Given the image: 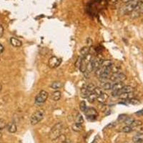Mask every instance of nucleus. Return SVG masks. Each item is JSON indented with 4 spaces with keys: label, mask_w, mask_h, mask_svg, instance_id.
<instances>
[{
    "label": "nucleus",
    "mask_w": 143,
    "mask_h": 143,
    "mask_svg": "<svg viewBox=\"0 0 143 143\" xmlns=\"http://www.w3.org/2000/svg\"><path fill=\"white\" fill-rule=\"evenodd\" d=\"M63 129V125L62 122H58L51 129L50 134H49V137L51 140H56L59 138L60 135H62V131Z\"/></svg>",
    "instance_id": "f257e3e1"
},
{
    "label": "nucleus",
    "mask_w": 143,
    "mask_h": 143,
    "mask_svg": "<svg viewBox=\"0 0 143 143\" xmlns=\"http://www.w3.org/2000/svg\"><path fill=\"white\" fill-rule=\"evenodd\" d=\"M44 117V111L43 109H39L34 112L30 117V123L32 125L38 124Z\"/></svg>",
    "instance_id": "f03ea898"
},
{
    "label": "nucleus",
    "mask_w": 143,
    "mask_h": 143,
    "mask_svg": "<svg viewBox=\"0 0 143 143\" xmlns=\"http://www.w3.org/2000/svg\"><path fill=\"white\" fill-rule=\"evenodd\" d=\"M139 2L140 1L139 0H132L131 2L127 3L125 7L122 9L124 14H129V13L132 12L139 5Z\"/></svg>",
    "instance_id": "7ed1b4c3"
},
{
    "label": "nucleus",
    "mask_w": 143,
    "mask_h": 143,
    "mask_svg": "<svg viewBox=\"0 0 143 143\" xmlns=\"http://www.w3.org/2000/svg\"><path fill=\"white\" fill-rule=\"evenodd\" d=\"M49 94L45 90H41L35 97V103L37 105H42L45 102L48 98Z\"/></svg>",
    "instance_id": "20e7f679"
},
{
    "label": "nucleus",
    "mask_w": 143,
    "mask_h": 143,
    "mask_svg": "<svg viewBox=\"0 0 143 143\" xmlns=\"http://www.w3.org/2000/svg\"><path fill=\"white\" fill-rule=\"evenodd\" d=\"M109 80L112 82H124L127 79L125 75L121 72H117V73H112L109 77Z\"/></svg>",
    "instance_id": "39448f33"
},
{
    "label": "nucleus",
    "mask_w": 143,
    "mask_h": 143,
    "mask_svg": "<svg viewBox=\"0 0 143 143\" xmlns=\"http://www.w3.org/2000/svg\"><path fill=\"white\" fill-rule=\"evenodd\" d=\"M84 114H85V115L87 117V119L89 120H96L97 115H98L97 111L94 108H93V107H88V108H87L86 111L84 112Z\"/></svg>",
    "instance_id": "423d86ee"
},
{
    "label": "nucleus",
    "mask_w": 143,
    "mask_h": 143,
    "mask_svg": "<svg viewBox=\"0 0 143 143\" xmlns=\"http://www.w3.org/2000/svg\"><path fill=\"white\" fill-rule=\"evenodd\" d=\"M61 62H62V59L58 58L57 57H55V56H52L50 59H49L48 65L50 68L54 69V68L59 67Z\"/></svg>",
    "instance_id": "0eeeda50"
},
{
    "label": "nucleus",
    "mask_w": 143,
    "mask_h": 143,
    "mask_svg": "<svg viewBox=\"0 0 143 143\" xmlns=\"http://www.w3.org/2000/svg\"><path fill=\"white\" fill-rule=\"evenodd\" d=\"M134 97H135L134 92H125L120 94L118 97H119L120 99H121V100H130L131 98H133Z\"/></svg>",
    "instance_id": "6e6552de"
},
{
    "label": "nucleus",
    "mask_w": 143,
    "mask_h": 143,
    "mask_svg": "<svg viewBox=\"0 0 143 143\" xmlns=\"http://www.w3.org/2000/svg\"><path fill=\"white\" fill-rule=\"evenodd\" d=\"M134 92V88L131 86H124L121 89L118 90V93H119V95L122 93H125V92Z\"/></svg>",
    "instance_id": "1a4fd4ad"
},
{
    "label": "nucleus",
    "mask_w": 143,
    "mask_h": 143,
    "mask_svg": "<svg viewBox=\"0 0 143 143\" xmlns=\"http://www.w3.org/2000/svg\"><path fill=\"white\" fill-rule=\"evenodd\" d=\"M10 44L14 47H20L22 45V42L15 37L10 38Z\"/></svg>",
    "instance_id": "9d476101"
},
{
    "label": "nucleus",
    "mask_w": 143,
    "mask_h": 143,
    "mask_svg": "<svg viewBox=\"0 0 143 143\" xmlns=\"http://www.w3.org/2000/svg\"><path fill=\"white\" fill-rule=\"evenodd\" d=\"M107 99H108V94H106V93L103 92V93H102L100 96H98L97 100L100 103H101V104H104V103H105L106 101L107 100Z\"/></svg>",
    "instance_id": "9b49d317"
},
{
    "label": "nucleus",
    "mask_w": 143,
    "mask_h": 143,
    "mask_svg": "<svg viewBox=\"0 0 143 143\" xmlns=\"http://www.w3.org/2000/svg\"><path fill=\"white\" fill-rule=\"evenodd\" d=\"M97 97H98V95L93 91L92 92H91L89 94V96L87 97V101L89 103H94L95 100H97Z\"/></svg>",
    "instance_id": "f8f14e48"
},
{
    "label": "nucleus",
    "mask_w": 143,
    "mask_h": 143,
    "mask_svg": "<svg viewBox=\"0 0 143 143\" xmlns=\"http://www.w3.org/2000/svg\"><path fill=\"white\" fill-rule=\"evenodd\" d=\"M102 89H105V90H109L112 89V84L110 82H107V81H103L101 82Z\"/></svg>",
    "instance_id": "ddd939ff"
},
{
    "label": "nucleus",
    "mask_w": 143,
    "mask_h": 143,
    "mask_svg": "<svg viewBox=\"0 0 143 143\" xmlns=\"http://www.w3.org/2000/svg\"><path fill=\"white\" fill-rule=\"evenodd\" d=\"M63 86V84L59 82V81H55L54 82H52V84H51V88H52L53 89H55V90H58L60 88H62Z\"/></svg>",
    "instance_id": "4468645a"
},
{
    "label": "nucleus",
    "mask_w": 143,
    "mask_h": 143,
    "mask_svg": "<svg viewBox=\"0 0 143 143\" xmlns=\"http://www.w3.org/2000/svg\"><path fill=\"white\" fill-rule=\"evenodd\" d=\"M61 94H62L61 92L57 90V91H55V92H54L52 94L51 97H52V99L53 101H59V100H60V98H61Z\"/></svg>",
    "instance_id": "2eb2a0df"
},
{
    "label": "nucleus",
    "mask_w": 143,
    "mask_h": 143,
    "mask_svg": "<svg viewBox=\"0 0 143 143\" xmlns=\"http://www.w3.org/2000/svg\"><path fill=\"white\" fill-rule=\"evenodd\" d=\"M7 130L10 133H14L17 130V127L14 122H11L7 125Z\"/></svg>",
    "instance_id": "dca6fc26"
},
{
    "label": "nucleus",
    "mask_w": 143,
    "mask_h": 143,
    "mask_svg": "<svg viewBox=\"0 0 143 143\" xmlns=\"http://www.w3.org/2000/svg\"><path fill=\"white\" fill-rule=\"evenodd\" d=\"M125 86V84L123 83V82H115L112 84V90H120Z\"/></svg>",
    "instance_id": "f3484780"
},
{
    "label": "nucleus",
    "mask_w": 143,
    "mask_h": 143,
    "mask_svg": "<svg viewBox=\"0 0 143 143\" xmlns=\"http://www.w3.org/2000/svg\"><path fill=\"white\" fill-rule=\"evenodd\" d=\"M113 64V62L110 59H103L101 64V67L103 68H107L111 67Z\"/></svg>",
    "instance_id": "a211bd4d"
},
{
    "label": "nucleus",
    "mask_w": 143,
    "mask_h": 143,
    "mask_svg": "<svg viewBox=\"0 0 143 143\" xmlns=\"http://www.w3.org/2000/svg\"><path fill=\"white\" fill-rule=\"evenodd\" d=\"M89 94H90V92H89L88 90L87 89L86 84H84L81 89V96H82V98H87L89 96Z\"/></svg>",
    "instance_id": "6ab92c4d"
},
{
    "label": "nucleus",
    "mask_w": 143,
    "mask_h": 143,
    "mask_svg": "<svg viewBox=\"0 0 143 143\" xmlns=\"http://www.w3.org/2000/svg\"><path fill=\"white\" fill-rule=\"evenodd\" d=\"M72 128L73 130L75 131V132H81V131L82 130V125L79 124L77 122H75L72 125Z\"/></svg>",
    "instance_id": "aec40b11"
},
{
    "label": "nucleus",
    "mask_w": 143,
    "mask_h": 143,
    "mask_svg": "<svg viewBox=\"0 0 143 143\" xmlns=\"http://www.w3.org/2000/svg\"><path fill=\"white\" fill-rule=\"evenodd\" d=\"M89 51H90V47L84 46L80 50V54L82 57H85V56H87V55L89 54Z\"/></svg>",
    "instance_id": "412c9836"
},
{
    "label": "nucleus",
    "mask_w": 143,
    "mask_h": 143,
    "mask_svg": "<svg viewBox=\"0 0 143 143\" xmlns=\"http://www.w3.org/2000/svg\"><path fill=\"white\" fill-rule=\"evenodd\" d=\"M132 140L135 143H142L143 142V135L138 134L135 135V137L132 138Z\"/></svg>",
    "instance_id": "4be33fe9"
},
{
    "label": "nucleus",
    "mask_w": 143,
    "mask_h": 143,
    "mask_svg": "<svg viewBox=\"0 0 143 143\" xmlns=\"http://www.w3.org/2000/svg\"><path fill=\"white\" fill-rule=\"evenodd\" d=\"M127 101L131 105H139L140 104V101H139L138 99H136V98H131L130 100H127Z\"/></svg>",
    "instance_id": "5701e85b"
},
{
    "label": "nucleus",
    "mask_w": 143,
    "mask_h": 143,
    "mask_svg": "<svg viewBox=\"0 0 143 143\" xmlns=\"http://www.w3.org/2000/svg\"><path fill=\"white\" fill-rule=\"evenodd\" d=\"M86 87H87V89L88 90L89 92H92L94 90V89L96 87V86L93 83H89L88 84H86Z\"/></svg>",
    "instance_id": "b1692460"
},
{
    "label": "nucleus",
    "mask_w": 143,
    "mask_h": 143,
    "mask_svg": "<svg viewBox=\"0 0 143 143\" xmlns=\"http://www.w3.org/2000/svg\"><path fill=\"white\" fill-rule=\"evenodd\" d=\"M75 122H77V123L81 124V125H83V123H84V119H83V117H82V114H77V117H76Z\"/></svg>",
    "instance_id": "393cba45"
},
{
    "label": "nucleus",
    "mask_w": 143,
    "mask_h": 143,
    "mask_svg": "<svg viewBox=\"0 0 143 143\" xmlns=\"http://www.w3.org/2000/svg\"><path fill=\"white\" fill-rule=\"evenodd\" d=\"M132 128H133V127H132L131 126L126 125V126L122 128V132H125V133H129V132H131L133 130Z\"/></svg>",
    "instance_id": "a878e982"
},
{
    "label": "nucleus",
    "mask_w": 143,
    "mask_h": 143,
    "mask_svg": "<svg viewBox=\"0 0 143 143\" xmlns=\"http://www.w3.org/2000/svg\"><path fill=\"white\" fill-rule=\"evenodd\" d=\"M80 108L81 109V111L82 112H85L86 111V109H87V105H86V102L84 101H82L80 102Z\"/></svg>",
    "instance_id": "bb28decb"
},
{
    "label": "nucleus",
    "mask_w": 143,
    "mask_h": 143,
    "mask_svg": "<svg viewBox=\"0 0 143 143\" xmlns=\"http://www.w3.org/2000/svg\"><path fill=\"white\" fill-rule=\"evenodd\" d=\"M142 122L140 120H134L130 126L132 127H135L140 126V125H142Z\"/></svg>",
    "instance_id": "cd10ccee"
},
{
    "label": "nucleus",
    "mask_w": 143,
    "mask_h": 143,
    "mask_svg": "<svg viewBox=\"0 0 143 143\" xmlns=\"http://www.w3.org/2000/svg\"><path fill=\"white\" fill-rule=\"evenodd\" d=\"M137 10L139 11V12L140 14H143V0L142 1H141L140 2H139V5L137 7Z\"/></svg>",
    "instance_id": "c85d7f7f"
},
{
    "label": "nucleus",
    "mask_w": 143,
    "mask_h": 143,
    "mask_svg": "<svg viewBox=\"0 0 143 143\" xmlns=\"http://www.w3.org/2000/svg\"><path fill=\"white\" fill-rule=\"evenodd\" d=\"M135 120L133 119V118L132 117H128V118H126L125 120V123L127 125H129V126H130L131 125H132V123Z\"/></svg>",
    "instance_id": "c756f323"
},
{
    "label": "nucleus",
    "mask_w": 143,
    "mask_h": 143,
    "mask_svg": "<svg viewBox=\"0 0 143 143\" xmlns=\"http://www.w3.org/2000/svg\"><path fill=\"white\" fill-rule=\"evenodd\" d=\"M7 126V123L4 121V120L0 119V131L2 130L4 128H5V127Z\"/></svg>",
    "instance_id": "7c9ffc66"
},
{
    "label": "nucleus",
    "mask_w": 143,
    "mask_h": 143,
    "mask_svg": "<svg viewBox=\"0 0 143 143\" xmlns=\"http://www.w3.org/2000/svg\"><path fill=\"white\" fill-rule=\"evenodd\" d=\"M94 92L96 93L98 96H100L102 93H103V91H102V89L101 87H95L94 90Z\"/></svg>",
    "instance_id": "2f4dec72"
},
{
    "label": "nucleus",
    "mask_w": 143,
    "mask_h": 143,
    "mask_svg": "<svg viewBox=\"0 0 143 143\" xmlns=\"http://www.w3.org/2000/svg\"><path fill=\"white\" fill-rule=\"evenodd\" d=\"M87 46H89V47H90V46L92 45V39H91L90 37H88L87 39Z\"/></svg>",
    "instance_id": "473e14b6"
},
{
    "label": "nucleus",
    "mask_w": 143,
    "mask_h": 143,
    "mask_svg": "<svg viewBox=\"0 0 143 143\" xmlns=\"http://www.w3.org/2000/svg\"><path fill=\"white\" fill-rule=\"evenodd\" d=\"M4 34V27L0 25V38L2 37Z\"/></svg>",
    "instance_id": "72a5a7b5"
},
{
    "label": "nucleus",
    "mask_w": 143,
    "mask_h": 143,
    "mask_svg": "<svg viewBox=\"0 0 143 143\" xmlns=\"http://www.w3.org/2000/svg\"><path fill=\"white\" fill-rule=\"evenodd\" d=\"M4 46H3L2 44H0V54H2V53L4 52Z\"/></svg>",
    "instance_id": "f704fd0d"
},
{
    "label": "nucleus",
    "mask_w": 143,
    "mask_h": 143,
    "mask_svg": "<svg viewBox=\"0 0 143 143\" xmlns=\"http://www.w3.org/2000/svg\"><path fill=\"white\" fill-rule=\"evenodd\" d=\"M137 133H138V134H141V135H143V127H141V128H139V130H137Z\"/></svg>",
    "instance_id": "c9c22d12"
},
{
    "label": "nucleus",
    "mask_w": 143,
    "mask_h": 143,
    "mask_svg": "<svg viewBox=\"0 0 143 143\" xmlns=\"http://www.w3.org/2000/svg\"><path fill=\"white\" fill-rule=\"evenodd\" d=\"M64 143H72V142L69 139H66L64 141Z\"/></svg>",
    "instance_id": "e433bc0d"
},
{
    "label": "nucleus",
    "mask_w": 143,
    "mask_h": 143,
    "mask_svg": "<svg viewBox=\"0 0 143 143\" xmlns=\"http://www.w3.org/2000/svg\"><path fill=\"white\" fill-rule=\"evenodd\" d=\"M122 2H124V3H128V2H131L132 0H122Z\"/></svg>",
    "instance_id": "4c0bfd02"
},
{
    "label": "nucleus",
    "mask_w": 143,
    "mask_h": 143,
    "mask_svg": "<svg viewBox=\"0 0 143 143\" xmlns=\"http://www.w3.org/2000/svg\"><path fill=\"white\" fill-rule=\"evenodd\" d=\"M117 1L118 0H110V2H111L112 3H116Z\"/></svg>",
    "instance_id": "58836bf2"
},
{
    "label": "nucleus",
    "mask_w": 143,
    "mask_h": 143,
    "mask_svg": "<svg viewBox=\"0 0 143 143\" xmlns=\"http://www.w3.org/2000/svg\"><path fill=\"white\" fill-rule=\"evenodd\" d=\"M2 84H0V92H1V91H2Z\"/></svg>",
    "instance_id": "ea45409f"
},
{
    "label": "nucleus",
    "mask_w": 143,
    "mask_h": 143,
    "mask_svg": "<svg viewBox=\"0 0 143 143\" xmlns=\"http://www.w3.org/2000/svg\"><path fill=\"white\" fill-rule=\"evenodd\" d=\"M92 143H97V140H96V139H94V141H93V142Z\"/></svg>",
    "instance_id": "a19ab883"
},
{
    "label": "nucleus",
    "mask_w": 143,
    "mask_h": 143,
    "mask_svg": "<svg viewBox=\"0 0 143 143\" xmlns=\"http://www.w3.org/2000/svg\"><path fill=\"white\" fill-rule=\"evenodd\" d=\"M1 136H2V135H1V133H0V137H1Z\"/></svg>",
    "instance_id": "79ce46f5"
},
{
    "label": "nucleus",
    "mask_w": 143,
    "mask_h": 143,
    "mask_svg": "<svg viewBox=\"0 0 143 143\" xmlns=\"http://www.w3.org/2000/svg\"><path fill=\"white\" fill-rule=\"evenodd\" d=\"M139 1H140V2H141V1H142V0H139Z\"/></svg>",
    "instance_id": "37998d69"
}]
</instances>
